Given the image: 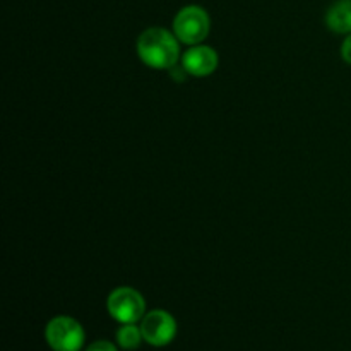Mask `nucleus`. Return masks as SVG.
I'll list each match as a JSON object with an SVG mask.
<instances>
[{"instance_id": "nucleus-6", "label": "nucleus", "mask_w": 351, "mask_h": 351, "mask_svg": "<svg viewBox=\"0 0 351 351\" xmlns=\"http://www.w3.org/2000/svg\"><path fill=\"white\" fill-rule=\"evenodd\" d=\"M182 65L187 74L195 75V77H206L218 67V53L206 45H194L182 57Z\"/></svg>"}, {"instance_id": "nucleus-9", "label": "nucleus", "mask_w": 351, "mask_h": 351, "mask_svg": "<svg viewBox=\"0 0 351 351\" xmlns=\"http://www.w3.org/2000/svg\"><path fill=\"white\" fill-rule=\"evenodd\" d=\"M86 351H117V346L113 345V343L101 339V341L91 343V345L86 348Z\"/></svg>"}, {"instance_id": "nucleus-10", "label": "nucleus", "mask_w": 351, "mask_h": 351, "mask_svg": "<svg viewBox=\"0 0 351 351\" xmlns=\"http://www.w3.org/2000/svg\"><path fill=\"white\" fill-rule=\"evenodd\" d=\"M341 57H343V60L346 62V64L351 65V33L348 34V38H346V40L343 41V45H341Z\"/></svg>"}, {"instance_id": "nucleus-4", "label": "nucleus", "mask_w": 351, "mask_h": 351, "mask_svg": "<svg viewBox=\"0 0 351 351\" xmlns=\"http://www.w3.org/2000/svg\"><path fill=\"white\" fill-rule=\"evenodd\" d=\"M45 338L53 351H81L84 345V329L75 319L60 315L48 322Z\"/></svg>"}, {"instance_id": "nucleus-8", "label": "nucleus", "mask_w": 351, "mask_h": 351, "mask_svg": "<svg viewBox=\"0 0 351 351\" xmlns=\"http://www.w3.org/2000/svg\"><path fill=\"white\" fill-rule=\"evenodd\" d=\"M143 339L141 326L137 328L136 324H122V328L117 331V343L123 350H137Z\"/></svg>"}, {"instance_id": "nucleus-7", "label": "nucleus", "mask_w": 351, "mask_h": 351, "mask_svg": "<svg viewBox=\"0 0 351 351\" xmlns=\"http://www.w3.org/2000/svg\"><path fill=\"white\" fill-rule=\"evenodd\" d=\"M326 24L335 33H351V0H338L326 14Z\"/></svg>"}, {"instance_id": "nucleus-3", "label": "nucleus", "mask_w": 351, "mask_h": 351, "mask_svg": "<svg viewBox=\"0 0 351 351\" xmlns=\"http://www.w3.org/2000/svg\"><path fill=\"white\" fill-rule=\"evenodd\" d=\"M108 314L120 324H136L137 321H143L146 314V302L143 295L137 290L129 287L117 288L110 293L106 300Z\"/></svg>"}, {"instance_id": "nucleus-2", "label": "nucleus", "mask_w": 351, "mask_h": 351, "mask_svg": "<svg viewBox=\"0 0 351 351\" xmlns=\"http://www.w3.org/2000/svg\"><path fill=\"white\" fill-rule=\"evenodd\" d=\"M209 16L202 7L187 5L173 19V34L185 45H199L209 34Z\"/></svg>"}, {"instance_id": "nucleus-5", "label": "nucleus", "mask_w": 351, "mask_h": 351, "mask_svg": "<svg viewBox=\"0 0 351 351\" xmlns=\"http://www.w3.org/2000/svg\"><path fill=\"white\" fill-rule=\"evenodd\" d=\"M144 341L153 346H165L173 341L177 322L167 311H151L141 321Z\"/></svg>"}, {"instance_id": "nucleus-1", "label": "nucleus", "mask_w": 351, "mask_h": 351, "mask_svg": "<svg viewBox=\"0 0 351 351\" xmlns=\"http://www.w3.org/2000/svg\"><path fill=\"white\" fill-rule=\"evenodd\" d=\"M137 53L151 69H171L177 65L180 48L175 34L163 27L146 29L137 40Z\"/></svg>"}]
</instances>
